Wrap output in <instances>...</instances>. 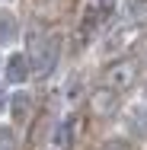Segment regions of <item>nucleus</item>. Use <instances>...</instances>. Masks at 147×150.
<instances>
[{"instance_id": "1", "label": "nucleus", "mask_w": 147, "mask_h": 150, "mask_svg": "<svg viewBox=\"0 0 147 150\" xmlns=\"http://www.w3.org/2000/svg\"><path fill=\"white\" fill-rule=\"evenodd\" d=\"M58 54H61V38H58V35H32V42H29V61H32V70H35L38 77H45V74L55 70Z\"/></svg>"}, {"instance_id": "9", "label": "nucleus", "mask_w": 147, "mask_h": 150, "mask_svg": "<svg viewBox=\"0 0 147 150\" xmlns=\"http://www.w3.org/2000/svg\"><path fill=\"white\" fill-rule=\"evenodd\" d=\"M29 105H32L29 93H16V96H13V102H10L13 118H16V121H26V115H29Z\"/></svg>"}, {"instance_id": "8", "label": "nucleus", "mask_w": 147, "mask_h": 150, "mask_svg": "<svg viewBox=\"0 0 147 150\" xmlns=\"http://www.w3.org/2000/svg\"><path fill=\"white\" fill-rule=\"evenodd\" d=\"M74 131H77V118H64L58 125V134H55V144H58L61 150L70 147V141H74Z\"/></svg>"}, {"instance_id": "13", "label": "nucleus", "mask_w": 147, "mask_h": 150, "mask_svg": "<svg viewBox=\"0 0 147 150\" xmlns=\"http://www.w3.org/2000/svg\"><path fill=\"white\" fill-rule=\"evenodd\" d=\"M144 93H147V86H144Z\"/></svg>"}, {"instance_id": "2", "label": "nucleus", "mask_w": 147, "mask_h": 150, "mask_svg": "<svg viewBox=\"0 0 147 150\" xmlns=\"http://www.w3.org/2000/svg\"><path fill=\"white\" fill-rule=\"evenodd\" d=\"M112 13H115V0H89L87 6H83V16H80V35L83 38L96 35L112 19Z\"/></svg>"}, {"instance_id": "5", "label": "nucleus", "mask_w": 147, "mask_h": 150, "mask_svg": "<svg viewBox=\"0 0 147 150\" xmlns=\"http://www.w3.org/2000/svg\"><path fill=\"white\" fill-rule=\"evenodd\" d=\"M29 74H32L29 54H10V61H6V80L10 83H26Z\"/></svg>"}, {"instance_id": "10", "label": "nucleus", "mask_w": 147, "mask_h": 150, "mask_svg": "<svg viewBox=\"0 0 147 150\" xmlns=\"http://www.w3.org/2000/svg\"><path fill=\"white\" fill-rule=\"evenodd\" d=\"M0 150H16V134H13V128H0Z\"/></svg>"}, {"instance_id": "3", "label": "nucleus", "mask_w": 147, "mask_h": 150, "mask_svg": "<svg viewBox=\"0 0 147 150\" xmlns=\"http://www.w3.org/2000/svg\"><path fill=\"white\" fill-rule=\"evenodd\" d=\"M134 77H138V64H134V61H115V64H109L106 74H102L106 86L115 90V93L128 90V86L134 83Z\"/></svg>"}, {"instance_id": "11", "label": "nucleus", "mask_w": 147, "mask_h": 150, "mask_svg": "<svg viewBox=\"0 0 147 150\" xmlns=\"http://www.w3.org/2000/svg\"><path fill=\"white\" fill-rule=\"evenodd\" d=\"M99 150H131V147H128L125 141H106V144H102Z\"/></svg>"}, {"instance_id": "12", "label": "nucleus", "mask_w": 147, "mask_h": 150, "mask_svg": "<svg viewBox=\"0 0 147 150\" xmlns=\"http://www.w3.org/2000/svg\"><path fill=\"white\" fill-rule=\"evenodd\" d=\"M6 105H10V96H6V86L0 83V109H6Z\"/></svg>"}, {"instance_id": "4", "label": "nucleus", "mask_w": 147, "mask_h": 150, "mask_svg": "<svg viewBox=\"0 0 147 150\" xmlns=\"http://www.w3.org/2000/svg\"><path fill=\"white\" fill-rule=\"evenodd\" d=\"M125 128L138 141H147V105H128L125 112Z\"/></svg>"}, {"instance_id": "6", "label": "nucleus", "mask_w": 147, "mask_h": 150, "mask_svg": "<svg viewBox=\"0 0 147 150\" xmlns=\"http://www.w3.org/2000/svg\"><path fill=\"white\" fill-rule=\"evenodd\" d=\"M115 105H118V93L115 90H96L93 93V112L96 115H112L115 112Z\"/></svg>"}, {"instance_id": "7", "label": "nucleus", "mask_w": 147, "mask_h": 150, "mask_svg": "<svg viewBox=\"0 0 147 150\" xmlns=\"http://www.w3.org/2000/svg\"><path fill=\"white\" fill-rule=\"evenodd\" d=\"M19 38V23L13 10H0V45H13Z\"/></svg>"}]
</instances>
